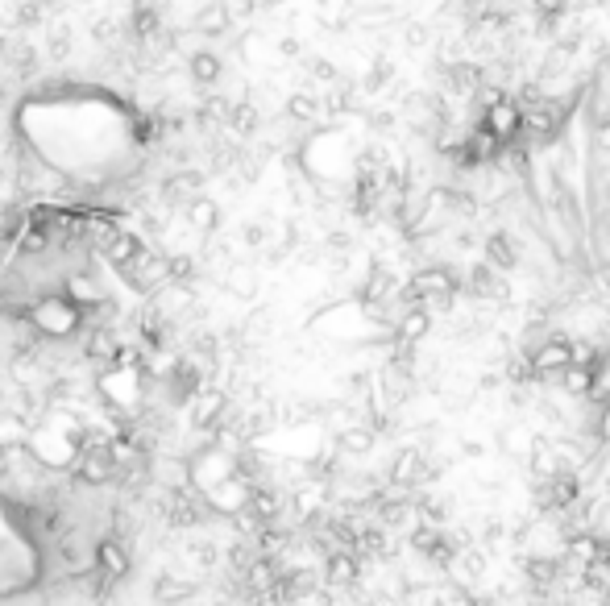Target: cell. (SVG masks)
<instances>
[{
  "label": "cell",
  "instance_id": "cell-1",
  "mask_svg": "<svg viewBox=\"0 0 610 606\" xmlns=\"http://www.w3.org/2000/svg\"><path fill=\"white\" fill-rule=\"evenodd\" d=\"M21 320L34 328L38 341H67V337H75L79 328H83V312L71 303V295H63V291L38 295L30 308H25Z\"/></svg>",
  "mask_w": 610,
  "mask_h": 606
},
{
  "label": "cell",
  "instance_id": "cell-2",
  "mask_svg": "<svg viewBox=\"0 0 610 606\" xmlns=\"http://www.w3.org/2000/svg\"><path fill=\"white\" fill-rule=\"evenodd\" d=\"M96 391L104 395V403L117 411V416H129V411H137V403H142V366L129 362V357H113V362L104 366Z\"/></svg>",
  "mask_w": 610,
  "mask_h": 606
},
{
  "label": "cell",
  "instance_id": "cell-3",
  "mask_svg": "<svg viewBox=\"0 0 610 606\" xmlns=\"http://www.w3.org/2000/svg\"><path fill=\"white\" fill-rule=\"evenodd\" d=\"M121 274H125V283H129L133 291H142V295H154L158 287L171 283V270H166V258L150 254L146 245H142V250H137V254L121 266Z\"/></svg>",
  "mask_w": 610,
  "mask_h": 606
},
{
  "label": "cell",
  "instance_id": "cell-4",
  "mask_svg": "<svg viewBox=\"0 0 610 606\" xmlns=\"http://www.w3.org/2000/svg\"><path fill=\"white\" fill-rule=\"evenodd\" d=\"M532 370H536V382H552L565 366H569V333H552L548 341H540L532 353Z\"/></svg>",
  "mask_w": 610,
  "mask_h": 606
},
{
  "label": "cell",
  "instance_id": "cell-5",
  "mask_svg": "<svg viewBox=\"0 0 610 606\" xmlns=\"http://www.w3.org/2000/svg\"><path fill=\"white\" fill-rule=\"evenodd\" d=\"M92 565H96V573L104 577V582H125L129 569H133V557H129V548L121 540L108 536V540L92 544Z\"/></svg>",
  "mask_w": 610,
  "mask_h": 606
},
{
  "label": "cell",
  "instance_id": "cell-6",
  "mask_svg": "<svg viewBox=\"0 0 610 606\" xmlns=\"http://www.w3.org/2000/svg\"><path fill=\"white\" fill-rule=\"evenodd\" d=\"M482 117V125L498 137L503 146H511V142H519L523 137V113H519V104L507 96V100H498L494 108H486V113H478Z\"/></svg>",
  "mask_w": 610,
  "mask_h": 606
},
{
  "label": "cell",
  "instance_id": "cell-7",
  "mask_svg": "<svg viewBox=\"0 0 610 606\" xmlns=\"http://www.w3.org/2000/svg\"><path fill=\"white\" fill-rule=\"evenodd\" d=\"M482 262L486 266H494V270H519V262H523V250H519V241L507 233V229H494V233H486V241H482Z\"/></svg>",
  "mask_w": 610,
  "mask_h": 606
},
{
  "label": "cell",
  "instance_id": "cell-8",
  "mask_svg": "<svg viewBox=\"0 0 610 606\" xmlns=\"http://www.w3.org/2000/svg\"><path fill=\"white\" fill-rule=\"evenodd\" d=\"M428 328H432V316L424 308H407L399 324H391V337L399 345H411V349H420V341L428 337Z\"/></svg>",
  "mask_w": 610,
  "mask_h": 606
},
{
  "label": "cell",
  "instance_id": "cell-9",
  "mask_svg": "<svg viewBox=\"0 0 610 606\" xmlns=\"http://www.w3.org/2000/svg\"><path fill=\"white\" fill-rule=\"evenodd\" d=\"M83 353L92 357V362H113V357H121V345H117V333L108 324H96L88 328V341H83Z\"/></svg>",
  "mask_w": 610,
  "mask_h": 606
},
{
  "label": "cell",
  "instance_id": "cell-10",
  "mask_svg": "<svg viewBox=\"0 0 610 606\" xmlns=\"http://www.w3.org/2000/svg\"><path fill=\"white\" fill-rule=\"evenodd\" d=\"M374 440H378V432L370 424H349V428L337 432V453H345V457H366L374 449Z\"/></svg>",
  "mask_w": 610,
  "mask_h": 606
},
{
  "label": "cell",
  "instance_id": "cell-11",
  "mask_svg": "<svg viewBox=\"0 0 610 606\" xmlns=\"http://www.w3.org/2000/svg\"><path fill=\"white\" fill-rule=\"evenodd\" d=\"M557 382H561V391H565L569 399H590V395H594V366H577V362H569V366L557 374Z\"/></svg>",
  "mask_w": 610,
  "mask_h": 606
},
{
  "label": "cell",
  "instance_id": "cell-12",
  "mask_svg": "<svg viewBox=\"0 0 610 606\" xmlns=\"http://www.w3.org/2000/svg\"><path fill=\"white\" fill-rule=\"evenodd\" d=\"M187 225L196 229V233H216L220 229V208L212 196H196V200H187Z\"/></svg>",
  "mask_w": 610,
  "mask_h": 606
},
{
  "label": "cell",
  "instance_id": "cell-13",
  "mask_svg": "<svg viewBox=\"0 0 610 606\" xmlns=\"http://www.w3.org/2000/svg\"><path fill=\"white\" fill-rule=\"evenodd\" d=\"M357 573H362V561H357V553H328V561H324L328 586H353Z\"/></svg>",
  "mask_w": 610,
  "mask_h": 606
},
{
  "label": "cell",
  "instance_id": "cell-14",
  "mask_svg": "<svg viewBox=\"0 0 610 606\" xmlns=\"http://www.w3.org/2000/svg\"><path fill=\"white\" fill-rule=\"evenodd\" d=\"M196 30L208 34V38H220V34L233 30V17H229V9L220 5V0H212V5H204V9L196 13Z\"/></svg>",
  "mask_w": 610,
  "mask_h": 606
},
{
  "label": "cell",
  "instance_id": "cell-15",
  "mask_svg": "<svg viewBox=\"0 0 610 606\" xmlns=\"http://www.w3.org/2000/svg\"><path fill=\"white\" fill-rule=\"evenodd\" d=\"M320 113H324V100L316 92H295V96H287V117L291 121L312 125V121H320Z\"/></svg>",
  "mask_w": 610,
  "mask_h": 606
},
{
  "label": "cell",
  "instance_id": "cell-16",
  "mask_svg": "<svg viewBox=\"0 0 610 606\" xmlns=\"http://www.w3.org/2000/svg\"><path fill=\"white\" fill-rule=\"evenodd\" d=\"M187 71H191V79H196V84H216L220 75H225V67H220V59L212 50H196L187 59Z\"/></svg>",
  "mask_w": 610,
  "mask_h": 606
},
{
  "label": "cell",
  "instance_id": "cell-17",
  "mask_svg": "<svg viewBox=\"0 0 610 606\" xmlns=\"http://www.w3.org/2000/svg\"><path fill=\"white\" fill-rule=\"evenodd\" d=\"M503 378L511 387H536V370H532V357L528 353H511L507 366H503Z\"/></svg>",
  "mask_w": 610,
  "mask_h": 606
},
{
  "label": "cell",
  "instance_id": "cell-18",
  "mask_svg": "<svg viewBox=\"0 0 610 606\" xmlns=\"http://www.w3.org/2000/svg\"><path fill=\"white\" fill-rule=\"evenodd\" d=\"M498 445H503L507 457H523V461H528L532 432H523V428H503V432H498Z\"/></svg>",
  "mask_w": 610,
  "mask_h": 606
},
{
  "label": "cell",
  "instance_id": "cell-19",
  "mask_svg": "<svg viewBox=\"0 0 610 606\" xmlns=\"http://www.w3.org/2000/svg\"><path fill=\"white\" fill-rule=\"evenodd\" d=\"M225 287L249 299V295H254V291H258V274H254V270H249V266H233V270L225 274Z\"/></svg>",
  "mask_w": 610,
  "mask_h": 606
},
{
  "label": "cell",
  "instance_id": "cell-20",
  "mask_svg": "<svg viewBox=\"0 0 610 606\" xmlns=\"http://www.w3.org/2000/svg\"><path fill=\"white\" fill-rule=\"evenodd\" d=\"M191 590H196L191 582H179V577H162L154 594H158V602H183V598H191Z\"/></svg>",
  "mask_w": 610,
  "mask_h": 606
},
{
  "label": "cell",
  "instance_id": "cell-21",
  "mask_svg": "<svg viewBox=\"0 0 610 606\" xmlns=\"http://www.w3.org/2000/svg\"><path fill=\"white\" fill-rule=\"evenodd\" d=\"M594 440L598 445H610V403H598V420H594Z\"/></svg>",
  "mask_w": 610,
  "mask_h": 606
},
{
  "label": "cell",
  "instance_id": "cell-22",
  "mask_svg": "<svg viewBox=\"0 0 610 606\" xmlns=\"http://www.w3.org/2000/svg\"><path fill=\"white\" fill-rule=\"evenodd\" d=\"M308 75H312V79H320V84H337V79H341V75H337V67H332L328 59H312V63H308Z\"/></svg>",
  "mask_w": 610,
  "mask_h": 606
},
{
  "label": "cell",
  "instance_id": "cell-23",
  "mask_svg": "<svg viewBox=\"0 0 610 606\" xmlns=\"http://www.w3.org/2000/svg\"><path fill=\"white\" fill-rule=\"evenodd\" d=\"M594 150L602 158H610V117H598L594 121Z\"/></svg>",
  "mask_w": 610,
  "mask_h": 606
},
{
  "label": "cell",
  "instance_id": "cell-24",
  "mask_svg": "<svg viewBox=\"0 0 610 606\" xmlns=\"http://www.w3.org/2000/svg\"><path fill=\"white\" fill-rule=\"evenodd\" d=\"M428 42H432V30H428V25H424V21H411V25H407V46L415 50V46H428Z\"/></svg>",
  "mask_w": 610,
  "mask_h": 606
},
{
  "label": "cell",
  "instance_id": "cell-25",
  "mask_svg": "<svg viewBox=\"0 0 610 606\" xmlns=\"http://www.w3.org/2000/svg\"><path fill=\"white\" fill-rule=\"evenodd\" d=\"M241 237H245V245H266V229L262 225H245Z\"/></svg>",
  "mask_w": 610,
  "mask_h": 606
},
{
  "label": "cell",
  "instance_id": "cell-26",
  "mask_svg": "<svg viewBox=\"0 0 610 606\" xmlns=\"http://www.w3.org/2000/svg\"><path fill=\"white\" fill-rule=\"evenodd\" d=\"M586 5H598V0H586Z\"/></svg>",
  "mask_w": 610,
  "mask_h": 606
}]
</instances>
